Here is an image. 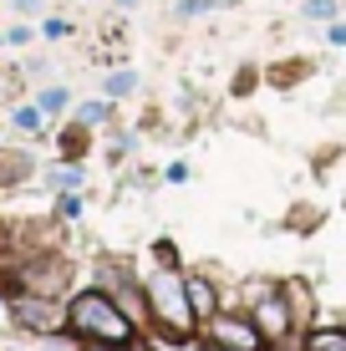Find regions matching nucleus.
Masks as SVG:
<instances>
[{
	"mask_svg": "<svg viewBox=\"0 0 346 351\" xmlns=\"http://www.w3.org/2000/svg\"><path fill=\"white\" fill-rule=\"evenodd\" d=\"M66 331L87 346H102V351H133L138 346V326L123 316V306L102 285L77 290L66 300Z\"/></svg>",
	"mask_w": 346,
	"mask_h": 351,
	"instance_id": "nucleus-1",
	"label": "nucleus"
},
{
	"mask_svg": "<svg viewBox=\"0 0 346 351\" xmlns=\"http://www.w3.org/2000/svg\"><path fill=\"white\" fill-rule=\"evenodd\" d=\"M148 306H153V326H158L169 341H188L199 331V316L188 306V285L178 265H158L148 275Z\"/></svg>",
	"mask_w": 346,
	"mask_h": 351,
	"instance_id": "nucleus-2",
	"label": "nucleus"
},
{
	"mask_svg": "<svg viewBox=\"0 0 346 351\" xmlns=\"http://www.w3.org/2000/svg\"><path fill=\"white\" fill-rule=\"evenodd\" d=\"M245 311L255 316V326L270 336V346L280 351V341H291V336H301V326L291 316V300H285L280 280H249L245 285Z\"/></svg>",
	"mask_w": 346,
	"mask_h": 351,
	"instance_id": "nucleus-3",
	"label": "nucleus"
},
{
	"mask_svg": "<svg viewBox=\"0 0 346 351\" xmlns=\"http://www.w3.org/2000/svg\"><path fill=\"white\" fill-rule=\"evenodd\" d=\"M199 331H204V351H275L249 311H230L224 306L219 316H209Z\"/></svg>",
	"mask_w": 346,
	"mask_h": 351,
	"instance_id": "nucleus-4",
	"label": "nucleus"
},
{
	"mask_svg": "<svg viewBox=\"0 0 346 351\" xmlns=\"http://www.w3.org/2000/svg\"><path fill=\"white\" fill-rule=\"evenodd\" d=\"M97 285L107 290V295L123 306V316L138 326H153V306H148V280H138L133 270H127L123 260H97Z\"/></svg>",
	"mask_w": 346,
	"mask_h": 351,
	"instance_id": "nucleus-5",
	"label": "nucleus"
},
{
	"mask_svg": "<svg viewBox=\"0 0 346 351\" xmlns=\"http://www.w3.org/2000/svg\"><path fill=\"white\" fill-rule=\"evenodd\" d=\"M10 321L26 326V331H36V336H46V331H56V326H66V311L56 306V295H36V290H21V295L10 300Z\"/></svg>",
	"mask_w": 346,
	"mask_h": 351,
	"instance_id": "nucleus-6",
	"label": "nucleus"
},
{
	"mask_svg": "<svg viewBox=\"0 0 346 351\" xmlns=\"http://www.w3.org/2000/svg\"><path fill=\"white\" fill-rule=\"evenodd\" d=\"M184 285H188V306H194L199 326H204L209 316H219V311L230 306V295H224V285L214 280L209 270H184Z\"/></svg>",
	"mask_w": 346,
	"mask_h": 351,
	"instance_id": "nucleus-7",
	"label": "nucleus"
},
{
	"mask_svg": "<svg viewBox=\"0 0 346 351\" xmlns=\"http://www.w3.org/2000/svg\"><path fill=\"white\" fill-rule=\"evenodd\" d=\"M21 290H36V295H62V290H66V265L56 260V255L26 265V270H21Z\"/></svg>",
	"mask_w": 346,
	"mask_h": 351,
	"instance_id": "nucleus-8",
	"label": "nucleus"
},
{
	"mask_svg": "<svg viewBox=\"0 0 346 351\" xmlns=\"http://www.w3.org/2000/svg\"><path fill=\"white\" fill-rule=\"evenodd\" d=\"M280 290H285V300H291V316H295V326H316V290L306 285V280H280Z\"/></svg>",
	"mask_w": 346,
	"mask_h": 351,
	"instance_id": "nucleus-9",
	"label": "nucleus"
},
{
	"mask_svg": "<svg viewBox=\"0 0 346 351\" xmlns=\"http://www.w3.org/2000/svg\"><path fill=\"white\" fill-rule=\"evenodd\" d=\"M301 351H346V326H306Z\"/></svg>",
	"mask_w": 346,
	"mask_h": 351,
	"instance_id": "nucleus-10",
	"label": "nucleus"
},
{
	"mask_svg": "<svg viewBox=\"0 0 346 351\" xmlns=\"http://www.w3.org/2000/svg\"><path fill=\"white\" fill-rule=\"evenodd\" d=\"M336 16H341L336 0H301V21H311V26H331Z\"/></svg>",
	"mask_w": 346,
	"mask_h": 351,
	"instance_id": "nucleus-11",
	"label": "nucleus"
},
{
	"mask_svg": "<svg viewBox=\"0 0 346 351\" xmlns=\"http://www.w3.org/2000/svg\"><path fill=\"white\" fill-rule=\"evenodd\" d=\"M102 92H107V102H123V97H133V92H138V71H127V66L112 71V77L102 82Z\"/></svg>",
	"mask_w": 346,
	"mask_h": 351,
	"instance_id": "nucleus-12",
	"label": "nucleus"
},
{
	"mask_svg": "<svg viewBox=\"0 0 346 351\" xmlns=\"http://www.w3.org/2000/svg\"><path fill=\"white\" fill-rule=\"evenodd\" d=\"M36 107H41L46 117H56V112H66V107H71V92L51 82V87H41V92H36Z\"/></svg>",
	"mask_w": 346,
	"mask_h": 351,
	"instance_id": "nucleus-13",
	"label": "nucleus"
},
{
	"mask_svg": "<svg viewBox=\"0 0 346 351\" xmlns=\"http://www.w3.org/2000/svg\"><path fill=\"white\" fill-rule=\"evenodd\" d=\"M112 117V102H82L77 107V128H102Z\"/></svg>",
	"mask_w": 346,
	"mask_h": 351,
	"instance_id": "nucleus-14",
	"label": "nucleus"
},
{
	"mask_svg": "<svg viewBox=\"0 0 346 351\" xmlns=\"http://www.w3.org/2000/svg\"><path fill=\"white\" fill-rule=\"evenodd\" d=\"M82 178H87V173H82V168H51V173H46V184H51V189H62V193H77L82 189Z\"/></svg>",
	"mask_w": 346,
	"mask_h": 351,
	"instance_id": "nucleus-15",
	"label": "nucleus"
},
{
	"mask_svg": "<svg viewBox=\"0 0 346 351\" xmlns=\"http://www.w3.org/2000/svg\"><path fill=\"white\" fill-rule=\"evenodd\" d=\"M10 123H16L21 132H41L46 128V112L36 102H26V107H16V112H10Z\"/></svg>",
	"mask_w": 346,
	"mask_h": 351,
	"instance_id": "nucleus-16",
	"label": "nucleus"
},
{
	"mask_svg": "<svg viewBox=\"0 0 346 351\" xmlns=\"http://www.w3.org/2000/svg\"><path fill=\"white\" fill-rule=\"evenodd\" d=\"M214 5H224V0H178V21H194V16H209Z\"/></svg>",
	"mask_w": 346,
	"mask_h": 351,
	"instance_id": "nucleus-17",
	"label": "nucleus"
},
{
	"mask_svg": "<svg viewBox=\"0 0 346 351\" xmlns=\"http://www.w3.org/2000/svg\"><path fill=\"white\" fill-rule=\"evenodd\" d=\"M56 214H62V219H82V193H62V199H56Z\"/></svg>",
	"mask_w": 346,
	"mask_h": 351,
	"instance_id": "nucleus-18",
	"label": "nucleus"
},
{
	"mask_svg": "<svg viewBox=\"0 0 346 351\" xmlns=\"http://www.w3.org/2000/svg\"><path fill=\"white\" fill-rule=\"evenodd\" d=\"M153 260H158V265H178V255H173V239H158V245H153Z\"/></svg>",
	"mask_w": 346,
	"mask_h": 351,
	"instance_id": "nucleus-19",
	"label": "nucleus"
},
{
	"mask_svg": "<svg viewBox=\"0 0 346 351\" xmlns=\"http://www.w3.org/2000/svg\"><path fill=\"white\" fill-rule=\"evenodd\" d=\"M326 41H331V46H341V51H346V21H331V26H326Z\"/></svg>",
	"mask_w": 346,
	"mask_h": 351,
	"instance_id": "nucleus-20",
	"label": "nucleus"
},
{
	"mask_svg": "<svg viewBox=\"0 0 346 351\" xmlns=\"http://www.w3.org/2000/svg\"><path fill=\"white\" fill-rule=\"evenodd\" d=\"M163 178H169V184H188V163H169V168H163Z\"/></svg>",
	"mask_w": 346,
	"mask_h": 351,
	"instance_id": "nucleus-21",
	"label": "nucleus"
},
{
	"mask_svg": "<svg viewBox=\"0 0 346 351\" xmlns=\"http://www.w3.org/2000/svg\"><path fill=\"white\" fill-rule=\"evenodd\" d=\"M5 41H10V46H31V26H10Z\"/></svg>",
	"mask_w": 346,
	"mask_h": 351,
	"instance_id": "nucleus-22",
	"label": "nucleus"
},
{
	"mask_svg": "<svg viewBox=\"0 0 346 351\" xmlns=\"http://www.w3.org/2000/svg\"><path fill=\"white\" fill-rule=\"evenodd\" d=\"M41 31H46V36H51V41H62V36H66L71 26H66V21H46V26H41Z\"/></svg>",
	"mask_w": 346,
	"mask_h": 351,
	"instance_id": "nucleus-23",
	"label": "nucleus"
},
{
	"mask_svg": "<svg viewBox=\"0 0 346 351\" xmlns=\"http://www.w3.org/2000/svg\"><path fill=\"white\" fill-rule=\"evenodd\" d=\"M10 92H16V77H10V71H0V102H5Z\"/></svg>",
	"mask_w": 346,
	"mask_h": 351,
	"instance_id": "nucleus-24",
	"label": "nucleus"
},
{
	"mask_svg": "<svg viewBox=\"0 0 346 351\" xmlns=\"http://www.w3.org/2000/svg\"><path fill=\"white\" fill-rule=\"evenodd\" d=\"M10 5H16L21 16H31V10H41V0H10Z\"/></svg>",
	"mask_w": 346,
	"mask_h": 351,
	"instance_id": "nucleus-25",
	"label": "nucleus"
},
{
	"mask_svg": "<svg viewBox=\"0 0 346 351\" xmlns=\"http://www.w3.org/2000/svg\"><path fill=\"white\" fill-rule=\"evenodd\" d=\"M138 5V0H117V10H133Z\"/></svg>",
	"mask_w": 346,
	"mask_h": 351,
	"instance_id": "nucleus-26",
	"label": "nucleus"
},
{
	"mask_svg": "<svg viewBox=\"0 0 346 351\" xmlns=\"http://www.w3.org/2000/svg\"><path fill=\"white\" fill-rule=\"evenodd\" d=\"M0 46H5V31H0Z\"/></svg>",
	"mask_w": 346,
	"mask_h": 351,
	"instance_id": "nucleus-27",
	"label": "nucleus"
}]
</instances>
